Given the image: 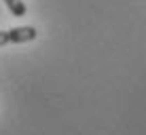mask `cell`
Returning <instances> with one entry per match:
<instances>
[{
	"label": "cell",
	"instance_id": "obj_1",
	"mask_svg": "<svg viewBox=\"0 0 146 135\" xmlns=\"http://www.w3.org/2000/svg\"><path fill=\"white\" fill-rule=\"evenodd\" d=\"M9 36H11L13 44H23V42H32L38 36L36 28L32 26H19V28H11L9 30Z\"/></svg>",
	"mask_w": 146,
	"mask_h": 135
},
{
	"label": "cell",
	"instance_id": "obj_2",
	"mask_svg": "<svg viewBox=\"0 0 146 135\" xmlns=\"http://www.w3.org/2000/svg\"><path fill=\"white\" fill-rule=\"evenodd\" d=\"M4 4H7V9L15 17H23V15L28 13V7H26L23 0H4Z\"/></svg>",
	"mask_w": 146,
	"mask_h": 135
},
{
	"label": "cell",
	"instance_id": "obj_3",
	"mask_svg": "<svg viewBox=\"0 0 146 135\" xmlns=\"http://www.w3.org/2000/svg\"><path fill=\"white\" fill-rule=\"evenodd\" d=\"M4 44H11V36H9V30H2V32H0V47H4Z\"/></svg>",
	"mask_w": 146,
	"mask_h": 135
}]
</instances>
